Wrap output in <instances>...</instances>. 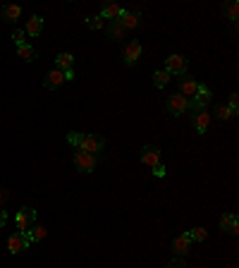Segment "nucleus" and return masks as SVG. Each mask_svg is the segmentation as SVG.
I'll return each mask as SVG.
<instances>
[{"label": "nucleus", "mask_w": 239, "mask_h": 268, "mask_svg": "<svg viewBox=\"0 0 239 268\" xmlns=\"http://www.w3.org/2000/svg\"><path fill=\"white\" fill-rule=\"evenodd\" d=\"M165 173H168V170H165V165H163V161H160L158 165H153V175H156V177H165Z\"/></svg>", "instance_id": "c756f323"}, {"label": "nucleus", "mask_w": 239, "mask_h": 268, "mask_svg": "<svg viewBox=\"0 0 239 268\" xmlns=\"http://www.w3.org/2000/svg\"><path fill=\"white\" fill-rule=\"evenodd\" d=\"M31 247V240H29V235L24 232H14L12 237L7 240V249H10V254H22L24 249Z\"/></svg>", "instance_id": "39448f33"}, {"label": "nucleus", "mask_w": 239, "mask_h": 268, "mask_svg": "<svg viewBox=\"0 0 239 268\" xmlns=\"http://www.w3.org/2000/svg\"><path fill=\"white\" fill-rule=\"evenodd\" d=\"M237 106H239V96L232 94V96H230V106H227V108H230L232 113H237Z\"/></svg>", "instance_id": "7c9ffc66"}, {"label": "nucleus", "mask_w": 239, "mask_h": 268, "mask_svg": "<svg viewBox=\"0 0 239 268\" xmlns=\"http://www.w3.org/2000/svg\"><path fill=\"white\" fill-rule=\"evenodd\" d=\"M17 51H19V58L27 60V63H34V60H36V51H34V46H29V43L17 46Z\"/></svg>", "instance_id": "4be33fe9"}, {"label": "nucleus", "mask_w": 239, "mask_h": 268, "mask_svg": "<svg viewBox=\"0 0 239 268\" xmlns=\"http://www.w3.org/2000/svg\"><path fill=\"white\" fill-rule=\"evenodd\" d=\"M196 89H199V81H194V79H182V84H179V94L184 96V98H194Z\"/></svg>", "instance_id": "a211bd4d"}, {"label": "nucleus", "mask_w": 239, "mask_h": 268, "mask_svg": "<svg viewBox=\"0 0 239 268\" xmlns=\"http://www.w3.org/2000/svg\"><path fill=\"white\" fill-rule=\"evenodd\" d=\"M168 113L175 115V118H179V115H184L186 110H189V98H184L182 94H173L168 98Z\"/></svg>", "instance_id": "20e7f679"}, {"label": "nucleus", "mask_w": 239, "mask_h": 268, "mask_svg": "<svg viewBox=\"0 0 239 268\" xmlns=\"http://www.w3.org/2000/svg\"><path fill=\"white\" fill-rule=\"evenodd\" d=\"M141 58V43L139 41H129L124 48V63L127 65H136V60Z\"/></svg>", "instance_id": "9d476101"}, {"label": "nucleus", "mask_w": 239, "mask_h": 268, "mask_svg": "<svg viewBox=\"0 0 239 268\" xmlns=\"http://www.w3.org/2000/svg\"><path fill=\"white\" fill-rule=\"evenodd\" d=\"M74 79V69H67L65 72V81H72Z\"/></svg>", "instance_id": "f704fd0d"}, {"label": "nucleus", "mask_w": 239, "mask_h": 268, "mask_svg": "<svg viewBox=\"0 0 239 268\" xmlns=\"http://www.w3.org/2000/svg\"><path fill=\"white\" fill-rule=\"evenodd\" d=\"M27 235H29V240H31V244H34V242L46 240V237H48V230L43 228V225H34V228L29 230Z\"/></svg>", "instance_id": "412c9836"}, {"label": "nucleus", "mask_w": 239, "mask_h": 268, "mask_svg": "<svg viewBox=\"0 0 239 268\" xmlns=\"http://www.w3.org/2000/svg\"><path fill=\"white\" fill-rule=\"evenodd\" d=\"M108 39H110V41H120V39H124V27L120 24V19H115V22H110V27H108Z\"/></svg>", "instance_id": "aec40b11"}, {"label": "nucleus", "mask_w": 239, "mask_h": 268, "mask_svg": "<svg viewBox=\"0 0 239 268\" xmlns=\"http://www.w3.org/2000/svg\"><path fill=\"white\" fill-rule=\"evenodd\" d=\"M220 230L223 232H230V235H237L239 232V220L235 213H225L220 218Z\"/></svg>", "instance_id": "f8f14e48"}, {"label": "nucleus", "mask_w": 239, "mask_h": 268, "mask_svg": "<svg viewBox=\"0 0 239 268\" xmlns=\"http://www.w3.org/2000/svg\"><path fill=\"white\" fill-rule=\"evenodd\" d=\"M14 223H17V232H24V235H27L29 230L36 225V211H34L31 206H22V211L17 213Z\"/></svg>", "instance_id": "f257e3e1"}, {"label": "nucleus", "mask_w": 239, "mask_h": 268, "mask_svg": "<svg viewBox=\"0 0 239 268\" xmlns=\"http://www.w3.org/2000/svg\"><path fill=\"white\" fill-rule=\"evenodd\" d=\"M186 235H189V240L191 242H203L206 237H208V230L206 228H194V230H189Z\"/></svg>", "instance_id": "393cba45"}, {"label": "nucleus", "mask_w": 239, "mask_h": 268, "mask_svg": "<svg viewBox=\"0 0 239 268\" xmlns=\"http://www.w3.org/2000/svg\"><path fill=\"white\" fill-rule=\"evenodd\" d=\"M227 17H230L232 22H237V17H239V5L237 2H230V7H227Z\"/></svg>", "instance_id": "c85d7f7f"}, {"label": "nucleus", "mask_w": 239, "mask_h": 268, "mask_svg": "<svg viewBox=\"0 0 239 268\" xmlns=\"http://www.w3.org/2000/svg\"><path fill=\"white\" fill-rule=\"evenodd\" d=\"M170 81V74L165 72V69H158V72H153V84L158 86V89H163L165 84Z\"/></svg>", "instance_id": "b1692460"}, {"label": "nucleus", "mask_w": 239, "mask_h": 268, "mask_svg": "<svg viewBox=\"0 0 239 268\" xmlns=\"http://www.w3.org/2000/svg\"><path fill=\"white\" fill-rule=\"evenodd\" d=\"M189 247H191V240H189V235H186V232L177 235V237L173 240V252H175L177 256L189 254Z\"/></svg>", "instance_id": "9b49d317"}, {"label": "nucleus", "mask_w": 239, "mask_h": 268, "mask_svg": "<svg viewBox=\"0 0 239 268\" xmlns=\"http://www.w3.org/2000/svg\"><path fill=\"white\" fill-rule=\"evenodd\" d=\"M41 31H43V19L34 14V17L27 22V27H24V34H27V36H39Z\"/></svg>", "instance_id": "dca6fc26"}, {"label": "nucleus", "mask_w": 239, "mask_h": 268, "mask_svg": "<svg viewBox=\"0 0 239 268\" xmlns=\"http://www.w3.org/2000/svg\"><path fill=\"white\" fill-rule=\"evenodd\" d=\"M62 84H65V72H60L58 67L51 69V72L46 74V79H43V86H46V89H60Z\"/></svg>", "instance_id": "6e6552de"}, {"label": "nucleus", "mask_w": 239, "mask_h": 268, "mask_svg": "<svg viewBox=\"0 0 239 268\" xmlns=\"http://www.w3.org/2000/svg\"><path fill=\"white\" fill-rule=\"evenodd\" d=\"M235 115H237V113H232V110H230V108H225V106L218 108V118H220V120H232Z\"/></svg>", "instance_id": "cd10ccee"}, {"label": "nucleus", "mask_w": 239, "mask_h": 268, "mask_svg": "<svg viewBox=\"0 0 239 268\" xmlns=\"http://www.w3.org/2000/svg\"><path fill=\"white\" fill-rule=\"evenodd\" d=\"M120 14H122V7H120L118 2H106L103 10H101V17H103V19H110V22L120 19Z\"/></svg>", "instance_id": "2eb2a0df"}, {"label": "nucleus", "mask_w": 239, "mask_h": 268, "mask_svg": "<svg viewBox=\"0 0 239 268\" xmlns=\"http://www.w3.org/2000/svg\"><path fill=\"white\" fill-rule=\"evenodd\" d=\"M211 89L208 86H203V84H199V89H196V94H194V98L189 101V108H196V110H206V106L211 103Z\"/></svg>", "instance_id": "423d86ee"}, {"label": "nucleus", "mask_w": 239, "mask_h": 268, "mask_svg": "<svg viewBox=\"0 0 239 268\" xmlns=\"http://www.w3.org/2000/svg\"><path fill=\"white\" fill-rule=\"evenodd\" d=\"M139 22H141V12H127V10H122V14H120V24L124 27V31L127 29H136Z\"/></svg>", "instance_id": "ddd939ff"}, {"label": "nucleus", "mask_w": 239, "mask_h": 268, "mask_svg": "<svg viewBox=\"0 0 239 268\" xmlns=\"http://www.w3.org/2000/svg\"><path fill=\"white\" fill-rule=\"evenodd\" d=\"M72 65H74V58H72V53H58V58H55V67H58L60 72L72 69Z\"/></svg>", "instance_id": "f3484780"}, {"label": "nucleus", "mask_w": 239, "mask_h": 268, "mask_svg": "<svg viewBox=\"0 0 239 268\" xmlns=\"http://www.w3.org/2000/svg\"><path fill=\"white\" fill-rule=\"evenodd\" d=\"M27 34H24V29H14L12 31V41L14 43H17V46H24V43H27Z\"/></svg>", "instance_id": "bb28decb"}, {"label": "nucleus", "mask_w": 239, "mask_h": 268, "mask_svg": "<svg viewBox=\"0 0 239 268\" xmlns=\"http://www.w3.org/2000/svg\"><path fill=\"white\" fill-rule=\"evenodd\" d=\"M81 139H84V134H81V132H69V134H67V144H69V146H77V148H79Z\"/></svg>", "instance_id": "a878e982"}, {"label": "nucleus", "mask_w": 239, "mask_h": 268, "mask_svg": "<svg viewBox=\"0 0 239 268\" xmlns=\"http://www.w3.org/2000/svg\"><path fill=\"white\" fill-rule=\"evenodd\" d=\"M103 146H106V139L103 136H98V134H84V139H81V144H79V151L96 156V153L103 151Z\"/></svg>", "instance_id": "f03ea898"}, {"label": "nucleus", "mask_w": 239, "mask_h": 268, "mask_svg": "<svg viewBox=\"0 0 239 268\" xmlns=\"http://www.w3.org/2000/svg\"><path fill=\"white\" fill-rule=\"evenodd\" d=\"M74 165H77L79 173H93V168H96V156L84 153V151H77V153H74Z\"/></svg>", "instance_id": "0eeeda50"}, {"label": "nucleus", "mask_w": 239, "mask_h": 268, "mask_svg": "<svg viewBox=\"0 0 239 268\" xmlns=\"http://www.w3.org/2000/svg\"><path fill=\"white\" fill-rule=\"evenodd\" d=\"M208 125H211V115H208V110H196V115H194V130H196L199 134H206Z\"/></svg>", "instance_id": "4468645a"}, {"label": "nucleus", "mask_w": 239, "mask_h": 268, "mask_svg": "<svg viewBox=\"0 0 239 268\" xmlns=\"http://www.w3.org/2000/svg\"><path fill=\"white\" fill-rule=\"evenodd\" d=\"M86 27L93 29V31H98V29L106 27V19H103L101 14H91V17H86Z\"/></svg>", "instance_id": "5701e85b"}, {"label": "nucleus", "mask_w": 239, "mask_h": 268, "mask_svg": "<svg viewBox=\"0 0 239 268\" xmlns=\"http://www.w3.org/2000/svg\"><path fill=\"white\" fill-rule=\"evenodd\" d=\"M7 223V213H5V208H0V228Z\"/></svg>", "instance_id": "72a5a7b5"}, {"label": "nucleus", "mask_w": 239, "mask_h": 268, "mask_svg": "<svg viewBox=\"0 0 239 268\" xmlns=\"http://www.w3.org/2000/svg\"><path fill=\"white\" fill-rule=\"evenodd\" d=\"M165 268H186V264L184 261H179V259H175V261H170Z\"/></svg>", "instance_id": "473e14b6"}, {"label": "nucleus", "mask_w": 239, "mask_h": 268, "mask_svg": "<svg viewBox=\"0 0 239 268\" xmlns=\"http://www.w3.org/2000/svg\"><path fill=\"white\" fill-rule=\"evenodd\" d=\"M186 67H189V60H186L184 55L175 53L170 58H165V72L168 74H184Z\"/></svg>", "instance_id": "7ed1b4c3"}, {"label": "nucleus", "mask_w": 239, "mask_h": 268, "mask_svg": "<svg viewBox=\"0 0 239 268\" xmlns=\"http://www.w3.org/2000/svg\"><path fill=\"white\" fill-rule=\"evenodd\" d=\"M7 199H10V192H7V189H0V208H5Z\"/></svg>", "instance_id": "2f4dec72"}, {"label": "nucleus", "mask_w": 239, "mask_h": 268, "mask_svg": "<svg viewBox=\"0 0 239 268\" xmlns=\"http://www.w3.org/2000/svg\"><path fill=\"white\" fill-rule=\"evenodd\" d=\"M141 163L148 165V168L158 165L160 163V148L158 146H144L141 148Z\"/></svg>", "instance_id": "1a4fd4ad"}, {"label": "nucleus", "mask_w": 239, "mask_h": 268, "mask_svg": "<svg viewBox=\"0 0 239 268\" xmlns=\"http://www.w3.org/2000/svg\"><path fill=\"white\" fill-rule=\"evenodd\" d=\"M0 14H2V19H5V22H17V19H19V14H22V7H19V5H5Z\"/></svg>", "instance_id": "6ab92c4d"}]
</instances>
